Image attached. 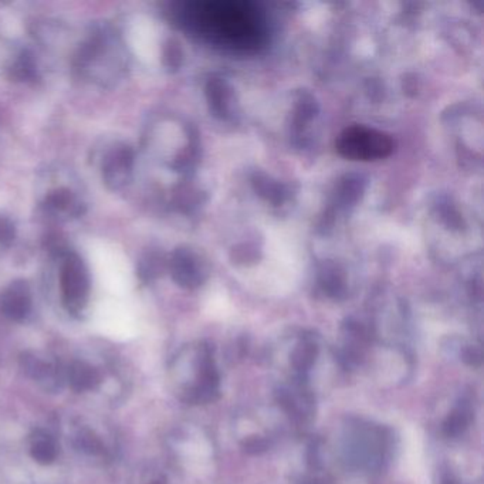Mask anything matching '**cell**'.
<instances>
[{
    "label": "cell",
    "instance_id": "obj_6",
    "mask_svg": "<svg viewBox=\"0 0 484 484\" xmlns=\"http://www.w3.org/2000/svg\"><path fill=\"white\" fill-rule=\"evenodd\" d=\"M20 365L25 374L32 379L40 382L46 391L60 389L61 382L65 378V375L60 371L58 365L48 364L30 353L22 355Z\"/></svg>",
    "mask_w": 484,
    "mask_h": 484
},
{
    "label": "cell",
    "instance_id": "obj_11",
    "mask_svg": "<svg viewBox=\"0 0 484 484\" xmlns=\"http://www.w3.org/2000/svg\"><path fill=\"white\" fill-rule=\"evenodd\" d=\"M74 446L77 450L87 454H100L104 449L98 436L87 429L79 432V435L74 438Z\"/></svg>",
    "mask_w": 484,
    "mask_h": 484
},
{
    "label": "cell",
    "instance_id": "obj_14",
    "mask_svg": "<svg viewBox=\"0 0 484 484\" xmlns=\"http://www.w3.org/2000/svg\"><path fill=\"white\" fill-rule=\"evenodd\" d=\"M15 72L18 73V76L20 79H27L30 77L32 72H33V63L29 57H22L18 61V68H15Z\"/></svg>",
    "mask_w": 484,
    "mask_h": 484
},
{
    "label": "cell",
    "instance_id": "obj_5",
    "mask_svg": "<svg viewBox=\"0 0 484 484\" xmlns=\"http://www.w3.org/2000/svg\"><path fill=\"white\" fill-rule=\"evenodd\" d=\"M32 310V293L25 280L11 283L0 294V311L12 321H23Z\"/></svg>",
    "mask_w": 484,
    "mask_h": 484
},
{
    "label": "cell",
    "instance_id": "obj_13",
    "mask_svg": "<svg viewBox=\"0 0 484 484\" xmlns=\"http://www.w3.org/2000/svg\"><path fill=\"white\" fill-rule=\"evenodd\" d=\"M15 237H16L15 225L9 219L0 216V244L9 246L13 243Z\"/></svg>",
    "mask_w": 484,
    "mask_h": 484
},
{
    "label": "cell",
    "instance_id": "obj_1",
    "mask_svg": "<svg viewBox=\"0 0 484 484\" xmlns=\"http://www.w3.org/2000/svg\"><path fill=\"white\" fill-rule=\"evenodd\" d=\"M178 18L200 40L233 53L260 50L268 37L263 11L243 0H206L185 4Z\"/></svg>",
    "mask_w": 484,
    "mask_h": 484
},
{
    "label": "cell",
    "instance_id": "obj_4",
    "mask_svg": "<svg viewBox=\"0 0 484 484\" xmlns=\"http://www.w3.org/2000/svg\"><path fill=\"white\" fill-rule=\"evenodd\" d=\"M133 166L132 150L126 145L112 148L103 162V179L111 190L124 188L131 176Z\"/></svg>",
    "mask_w": 484,
    "mask_h": 484
},
{
    "label": "cell",
    "instance_id": "obj_12",
    "mask_svg": "<svg viewBox=\"0 0 484 484\" xmlns=\"http://www.w3.org/2000/svg\"><path fill=\"white\" fill-rule=\"evenodd\" d=\"M317 357V348L315 345L311 344H304L301 345L300 348H297L293 353V365L299 369V371H307L308 368H311V365L314 364Z\"/></svg>",
    "mask_w": 484,
    "mask_h": 484
},
{
    "label": "cell",
    "instance_id": "obj_15",
    "mask_svg": "<svg viewBox=\"0 0 484 484\" xmlns=\"http://www.w3.org/2000/svg\"><path fill=\"white\" fill-rule=\"evenodd\" d=\"M266 447H267L266 440L260 438H253L244 443V450L249 453H260V452H264Z\"/></svg>",
    "mask_w": 484,
    "mask_h": 484
},
{
    "label": "cell",
    "instance_id": "obj_16",
    "mask_svg": "<svg viewBox=\"0 0 484 484\" xmlns=\"http://www.w3.org/2000/svg\"><path fill=\"white\" fill-rule=\"evenodd\" d=\"M463 360L471 367H478L481 364V353L474 348H469L463 353Z\"/></svg>",
    "mask_w": 484,
    "mask_h": 484
},
{
    "label": "cell",
    "instance_id": "obj_10",
    "mask_svg": "<svg viewBox=\"0 0 484 484\" xmlns=\"http://www.w3.org/2000/svg\"><path fill=\"white\" fill-rule=\"evenodd\" d=\"M467 424H469V412L466 407L460 406L446 419L443 425V433L449 438L459 436L467 428Z\"/></svg>",
    "mask_w": 484,
    "mask_h": 484
},
{
    "label": "cell",
    "instance_id": "obj_3",
    "mask_svg": "<svg viewBox=\"0 0 484 484\" xmlns=\"http://www.w3.org/2000/svg\"><path fill=\"white\" fill-rule=\"evenodd\" d=\"M60 286L65 308L76 314L81 311L90 294V275L84 261L74 253L63 257L60 270Z\"/></svg>",
    "mask_w": 484,
    "mask_h": 484
},
{
    "label": "cell",
    "instance_id": "obj_18",
    "mask_svg": "<svg viewBox=\"0 0 484 484\" xmlns=\"http://www.w3.org/2000/svg\"><path fill=\"white\" fill-rule=\"evenodd\" d=\"M443 484H456V483H454L452 478H445V480H443Z\"/></svg>",
    "mask_w": 484,
    "mask_h": 484
},
{
    "label": "cell",
    "instance_id": "obj_7",
    "mask_svg": "<svg viewBox=\"0 0 484 484\" xmlns=\"http://www.w3.org/2000/svg\"><path fill=\"white\" fill-rule=\"evenodd\" d=\"M65 379L76 392H86L94 389L100 384V372L86 362L76 361L68 367Z\"/></svg>",
    "mask_w": 484,
    "mask_h": 484
},
{
    "label": "cell",
    "instance_id": "obj_2",
    "mask_svg": "<svg viewBox=\"0 0 484 484\" xmlns=\"http://www.w3.org/2000/svg\"><path fill=\"white\" fill-rule=\"evenodd\" d=\"M336 151L351 161H379L393 152L392 136L375 128L353 125L345 128L336 138Z\"/></svg>",
    "mask_w": 484,
    "mask_h": 484
},
{
    "label": "cell",
    "instance_id": "obj_9",
    "mask_svg": "<svg viewBox=\"0 0 484 484\" xmlns=\"http://www.w3.org/2000/svg\"><path fill=\"white\" fill-rule=\"evenodd\" d=\"M32 457L40 464H50L57 457V446L53 439L43 435L33 440L30 449Z\"/></svg>",
    "mask_w": 484,
    "mask_h": 484
},
{
    "label": "cell",
    "instance_id": "obj_8",
    "mask_svg": "<svg viewBox=\"0 0 484 484\" xmlns=\"http://www.w3.org/2000/svg\"><path fill=\"white\" fill-rule=\"evenodd\" d=\"M47 211L60 216H79L81 214V203L68 189H57L46 197Z\"/></svg>",
    "mask_w": 484,
    "mask_h": 484
},
{
    "label": "cell",
    "instance_id": "obj_17",
    "mask_svg": "<svg viewBox=\"0 0 484 484\" xmlns=\"http://www.w3.org/2000/svg\"><path fill=\"white\" fill-rule=\"evenodd\" d=\"M151 484H165V480H164V478H158V480L152 481Z\"/></svg>",
    "mask_w": 484,
    "mask_h": 484
}]
</instances>
